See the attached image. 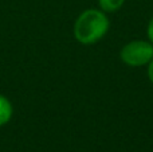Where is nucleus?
I'll return each mask as SVG.
<instances>
[{
  "instance_id": "1",
  "label": "nucleus",
  "mask_w": 153,
  "mask_h": 152,
  "mask_svg": "<svg viewBox=\"0 0 153 152\" xmlns=\"http://www.w3.org/2000/svg\"><path fill=\"white\" fill-rule=\"evenodd\" d=\"M110 30L109 13L100 8H86L76 16L73 35L79 45L93 46L103 39Z\"/></svg>"
},
{
  "instance_id": "4",
  "label": "nucleus",
  "mask_w": 153,
  "mask_h": 152,
  "mask_svg": "<svg viewBox=\"0 0 153 152\" xmlns=\"http://www.w3.org/2000/svg\"><path fill=\"white\" fill-rule=\"evenodd\" d=\"M98 8L106 13L118 12L125 4V0H97Z\"/></svg>"
},
{
  "instance_id": "2",
  "label": "nucleus",
  "mask_w": 153,
  "mask_h": 152,
  "mask_svg": "<svg viewBox=\"0 0 153 152\" xmlns=\"http://www.w3.org/2000/svg\"><path fill=\"white\" fill-rule=\"evenodd\" d=\"M153 58V45L148 39H133L120 50V59L128 67H143Z\"/></svg>"
},
{
  "instance_id": "5",
  "label": "nucleus",
  "mask_w": 153,
  "mask_h": 152,
  "mask_svg": "<svg viewBox=\"0 0 153 152\" xmlns=\"http://www.w3.org/2000/svg\"><path fill=\"white\" fill-rule=\"evenodd\" d=\"M146 37H148V40L153 45V15L152 18L149 19L148 24H146Z\"/></svg>"
},
{
  "instance_id": "3",
  "label": "nucleus",
  "mask_w": 153,
  "mask_h": 152,
  "mask_svg": "<svg viewBox=\"0 0 153 152\" xmlns=\"http://www.w3.org/2000/svg\"><path fill=\"white\" fill-rule=\"evenodd\" d=\"M13 116V107L12 102L8 97L0 93V128L7 125Z\"/></svg>"
},
{
  "instance_id": "6",
  "label": "nucleus",
  "mask_w": 153,
  "mask_h": 152,
  "mask_svg": "<svg viewBox=\"0 0 153 152\" xmlns=\"http://www.w3.org/2000/svg\"><path fill=\"white\" fill-rule=\"evenodd\" d=\"M146 75H148L149 82L153 83V58L149 61V63L146 65Z\"/></svg>"
}]
</instances>
